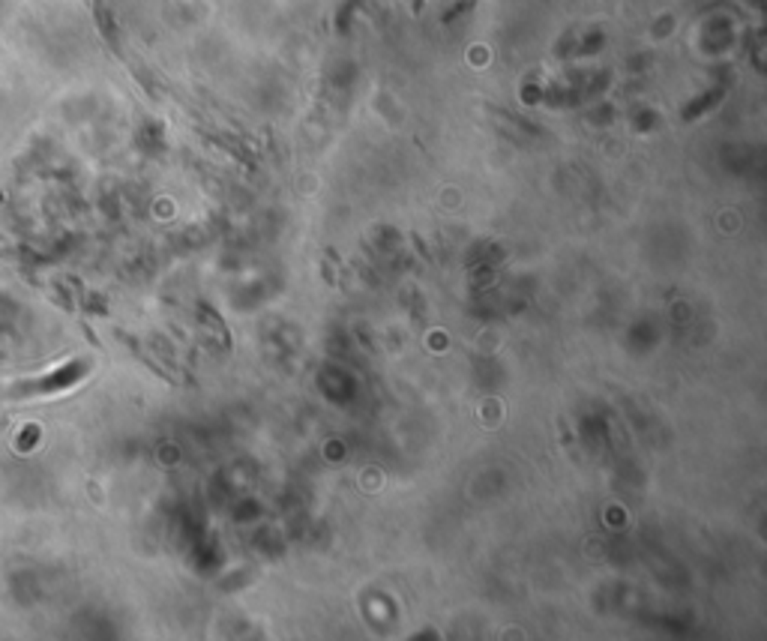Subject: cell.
Instances as JSON below:
<instances>
[{"label":"cell","instance_id":"cell-1","mask_svg":"<svg viewBox=\"0 0 767 641\" xmlns=\"http://www.w3.org/2000/svg\"><path fill=\"white\" fill-rule=\"evenodd\" d=\"M84 375H87L84 363H69V366H60V369H54V372H48L43 377H33V381L15 384L12 396L15 399H27V396H48V393H60V390H69L72 384H78Z\"/></svg>","mask_w":767,"mask_h":641}]
</instances>
